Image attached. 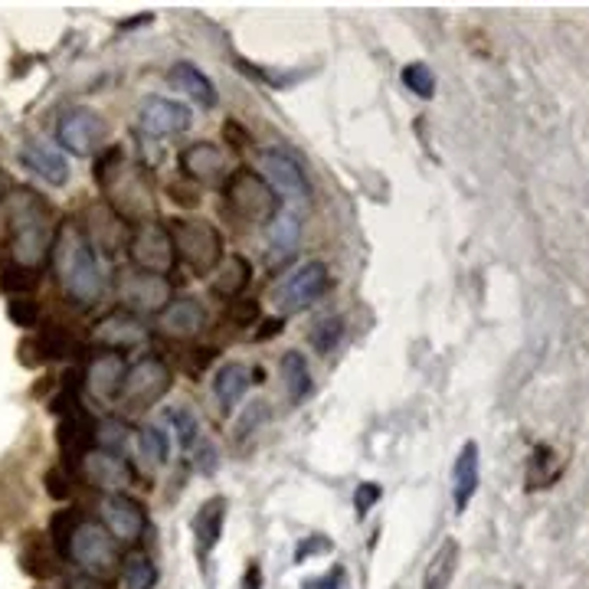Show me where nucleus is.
Instances as JSON below:
<instances>
[{"mask_svg":"<svg viewBox=\"0 0 589 589\" xmlns=\"http://www.w3.org/2000/svg\"><path fill=\"white\" fill-rule=\"evenodd\" d=\"M53 272L59 288L82 308H92L105 295V269L99 249L89 243L86 230L79 223H63L53 236Z\"/></svg>","mask_w":589,"mask_h":589,"instance_id":"f257e3e1","label":"nucleus"},{"mask_svg":"<svg viewBox=\"0 0 589 589\" xmlns=\"http://www.w3.org/2000/svg\"><path fill=\"white\" fill-rule=\"evenodd\" d=\"M4 216H7L10 249H14L17 266L36 269L46 259L56 236L50 203L30 187H17L4 200Z\"/></svg>","mask_w":589,"mask_h":589,"instance_id":"f03ea898","label":"nucleus"},{"mask_svg":"<svg viewBox=\"0 0 589 589\" xmlns=\"http://www.w3.org/2000/svg\"><path fill=\"white\" fill-rule=\"evenodd\" d=\"M171 243H174V256H180L190 266V272L197 275H210L220 269L223 262V236L210 220H200V216H184V220L171 223Z\"/></svg>","mask_w":589,"mask_h":589,"instance_id":"7ed1b4c3","label":"nucleus"},{"mask_svg":"<svg viewBox=\"0 0 589 589\" xmlns=\"http://www.w3.org/2000/svg\"><path fill=\"white\" fill-rule=\"evenodd\" d=\"M223 200L230 213H236L246 223H272L279 216V197L275 190L249 167H239L223 184Z\"/></svg>","mask_w":589,"mask_h":589,"instance_id":"20e7f679","label":"nucleus"},{"mask_svg":"<svg viewBox=\"0 0 589 589\" xmlns=\"http://www.w3.org/2000/svg\"><path fill=\"white\" fill-rule=\"evenodd\" d=\"M118 298H122V308L131 311L135 318L161 315L167 302H171V282H167V275L158 272L128 269L118 275Z\"/></svg>","mask_w":589,"mask_h":589,"instance_id":"39448f33","label":"nucleus"},{"mask_svg":"<svg viewBox=\"0 0 589 589\" xmlns=\"http://www.w3.org/2000/svg\"><path fill=\"white\" fill-rule=\"evenodd\" d=\"M66 557L76 563L82 573L89 576H102L115 567V540L108 537V531L99 521H79V527L72 531L69 544H66Z\"/></svg>","mask_w":589,"mask_h":589,"instance_id":"423d86ee","label":"nucleus"},{"mask_svg":"<svg viewBox=\"0 0 589 589\" xmlns=\"http://www.w3.org/2000/svg\"><path fill=\"white\" fill-rule=\"evenodd\" d=\"M167 390H171V367L158 354H144L128 367L122 383V400L131 410H148V406L164 400Z\"/></svg>","mask_w":589,"mask_h":589,"instance_id":"0eeeda50","label":"nucleus"},{"mask_svg":"<svg viewBox=\"0 0 589 589\" xmlns=\"http://www.w3.org/2000/svg\"><path fill=\"white\" fill-rule=\"evenodd\" d=\"M328 288H331L328 262L311 259L285 275L279 292H275V302H279V308H285V311H305L315 302H321V298L328 295Z\"/></svg>","mask_w":589,"mask_h":589,"instance_id":"6e6552de","label":"nucleus"},{"mask_svg":"<svg viewBox=\"0 0 589 589\" xmlns=\"http://www.w3.org/2000/svg\"><path fill=\"white\" fill-rule=\"evenodd\" d=\"M105 135H108V128L102 122V115L92 112L86 105H72L66 112H59L56 118L59 148H66L69 154H79V158H89V154L99 151Z\"/></svg>","mask_w":589,"mask_h":589,"instance_id":"1a4fd4ad","label":"nucleus"},{"mask_svg":"<svg viewBox=\"0 0 589 589\" xmlns=\"http://www.w3.org/2000/svg\"><path fill=\"white\" fill-rule=\"evenodd\" d=\"M259 167H262V180L275 190V197L285 200H308L311 197V180L305 174L302 161L295 158L292 151L285 148H266L259 154Z\"/></svg>","mask_w":589,"mask_h":589,"instance_id":"9d476101","label":"nucleus"},{"mask_svg":"<svg viewBox=\"0 0 589 589\" xmlns=\"http://www.w3.org/2000/svg\"><path fill=\"white\" fill-rule=\"evenodd\" d=\"M128 256L135 259V269L164 275L167 269L174 266V259H177L167 226L151 223V220L141 223L138 230L131 233V239H128Z\"/></svg>","mask_w":589,"mask_h":589,"instance_id":"9b49d317","label":"nucleus"},{"mask_svg":"<svg viewBox=\"0 0 589 589\" xmlns=\"http://www.w3.org/2000/svg\"><path fill=\"white\" fill-rule=\"evenodd\" d=\"M99 524L108 531V537L118 540V544H135V540H141L144 527H148V518H144L141 504L122 491V495H105L102 498Z\"/></svg>","mask_w":589,"mask_h":589,"instance_id":"f8f14e48","label":"nucleus"},{"mask_svg":"<svg viewBox=\"0 0 589 589\" xmlns=\"http://www.w3.org/2000/svg\"><path fill=\"white\" fill-rule=\"evenodd\" d=\"M125 357L118 351H99L86 367V374H82V387H86L95 400L102 403H112L115 396H122V383H125Z\"/></svg>","mask_w":589,"mask_h":589,"instance_id":"ddd939ff","label":"nucleus"},{"mask_svg":"<svg viewBox=\"0 0 589 589\" xmlns=\"http://www.w3.org/2000/svg\"><path fill=\"white\" fill-rule=\"evenodd\" d=\"M82 472H86L89 485L108 491V495H122V491L135 482V475H131L128 462L122 455L115 452H105V449H89L82 455Z\"/></svg>","mask_w":589,"mask_h":589,"instance_id":"4468645a","label":"nucleus"},{"mask_svg":"<svg viewBox=\"0 0 589 589\" xmlns=\"http://www.w3.org/2000/svg\"><path fill=\"white\" fill-rule=\"evenodd\" d=\"M138 125L148 138H174L190 128V108L171 99H148L138 112Z\"/></svg>","mask_w":589,"mask_h":589,"instance_id":"2eb2a0df","label":"nucleus"},{"mask_svg":"<svg viewBox=\"0 0 589 589\" xmlns=\"http://www.w3.org/2000/svg\"><path fill=\"white\" fill-rule=\"evenodd\" d=\"M210 324V315L197 298H171L167 308L158 315V328L167 338H197Z\"/></svg>","mask_w":589,"mask_h":589,"instance_id":"dca6fc26","label":"nucleus"},{"mask_svg":"<svg viewBox=\"0 0 589 589\" xmlns=\"http://www.w3.org/2000/svg\"><path fill=\"white\" fill-rule=\"evenodd\" d=\"M20 161L27 164L40 180H46V184H53V187L69 184V161H66V154L59 151L56 144H50V141L30 138L20 148Z\"/></svg>","mask_w":589,"mask_h":589,"instance_id":"f3484780","label":"nucleus"},{"mask_svg":"<svg viewBox=\"0 0 589 589\" xmlns=\"http://www.w3.org/2000/svg\"><path fill=\"white\" fill-rule=\"evenodd\" d=\"M92 338L105 344V351H118L122 354L125 347H135L148 338V331H144L141 318H135L131 311H108V315L92 328Z\"/></svg>","mask_w":589,"mask_h":589,"instance_id":"a211bd4d","label":"nucleus"},{"mask_svg":"<svg viewBox=\"0 0 589 589\" xmlns=\"http://www.w3.org/2000/svg\"><path fill=\"white\" fill-rule=\"evenodd\" d=\"M56 436H59V449H63L66 459L82 462V455H86L92 449V442H95V419H89L76 406V410L66 413V419L59 423Z\"/></svg>","mask_w":589,"mask_h":589,"instance_id":"6ab92c4d","label":"nucleus"},{"mask_svg":"<svg viewBox=\"0 0 589 589\" xmlns=\"http://www.w3.org/2000/svg\"><path fill=\"white\" fill-rule=\"evenodd\" d=\"M180 171L190 180H220L226 171V154L210 141H197L180 154Z\"/></svg>","mask_w":589,"mask_h":589,"instance_id":"aec40b11","label":"nucleus"},{"mask_svg":"<svg viewBox=\"0 0 589 589\" xmlns=\"http://www.w3.org/2000/svg\"><path fill=\"white\" fill-rule=\"evenodd\" d=\"M115 213L122 210V216H131V213H144L151 207V194H148V187H144V180L141 174L135 171V167H125L122 161L115 164Z\"/></svg>","mask_w":589,"mask_h":589,"instance_id":"412c9836","label":"nucleus"},{"mask_svg":"<svg viewBox=\"0 0 589 589\" xmlns=\"http://www.w3.org/2000/svg\"><path fill=\"white\" fill-rule=\"evenodd\" d=\"M478 491V446L475 442H465L462 452L455 455L452 465V498H455V511H465L472 504Z\"/></svg>","mask_w":589,"mask_h":589,"instance_id":"4be33fe9","label":"nucleus"},{"mask_svg":"<svg viewBox=\"0 0 589 589\" xmlns=\"http://www.w3.org/2000/svg\"><path fill=\"white\" fill-rule=\"evenodd\" d=\"M249 383H252L249 367L239 364V360L220 367V374H216V380H213V390H216V403H220L223 413H233L236 410L239 400H243L246 390H249Z\"/></svg>","mask_w":589,"mask_h":589,"instance_id":"5701e85b","label":"nucleus"},{"mask_svg":"<svg viewBox=\"0 0 589 589\" xmlns=\"http://www.w3.org/2000/svg\"><path fill=\"white\" fill-rule=\"evenodd\" d=\"M223 518H226V498H210L194 514V540H197L200 557H207L216 547V540L223 534Z\"/></svg>","mask_w":589,"mask_h":589,"instance_id":"b1692460","label":"nucleus"},{"mask_svg":"<svg viewBox=\"0 0 589 589\" xmlns=\"http://www.w3.org/2000/svg\"><path fill=\"white\" fill-rule=\"evenodd\" d=\"M171 82L184 95H190V99H194L200 108H213L216 105V89H213V82L207 79V72H203L200 66L174 63L171 66Z\"/></svg>","mask_w":589,"mask_h":589,"instance_id":"393cba45","label":"nucleus"},{"mask_svg":"<svg viewBox=\"0 0 589 589\" xmlns=\"http://www.w3.org/2000/svg\"><path fill=\"white\" fill-rule=\"evenodd\" d=\"M131 449H135V462L144 472H158L167 459V439L154 426H141L131 432Z\"/></svg>","mask_w":589,"mask_h":589,"instance_id":"a878e982","label":"nucleus"},{"mask_svg":"<svg viewBox=\"0 0 589 589\" xmlns=\"http://www.w3.org/2000/svg\"><path fill=\"white\" fill-rule=\"evenodd\" d=\"M252 282V266H249V259L243 256H226L220 262V269H216V285H213V292L220 295V298H236V295H243L246 288Z\"/></svg>","mask_w":589,"mask_h":589,"instance_id":"bb28decb","label":"nucleus"},{"mask_svg":"<svg viewBox=\"0 0 589 589\" xmlns=\"http://www.w3.org/2000/svg\"><path fill=\"white\" fill-rule=\"evenodd\" d=\"M302 243V220H298L295 213L279 210V216L269 223V252L272 259L275 256H292Z\"/></svg>","mask_w":589,"mask_h":589,"instance_id":"cd10ccee","label":"nucleus"},{"mask_svg":"<svg viewBox=\"0 0 589 589\" xmlns=\"http://www.w3.org/2000/svg\"><path fill=\"white\" fill-rule=\"evenodd\" d=\"M455 567H459V544H455V540L449 537V540H442L439 554L432 557L429 570H426V586L423 589H446L452 583Z\"/></svg>","mask_w":589,"mask_h":589,"instance_id":"c85d7f7f","label":"nucleus"},{"mask_svg":"<svg viewBox=\"0 0 589 589\" xmlns=\"http://www.w3.org/2000/svg\"><path fill=\"white\" fill-rule=\"evenodd\" d=\"M282 380H285V390L292 396V403H302L305 396L311 393V374H308V364L305 357L298 351H288L282 357Z\"/></svg>","mask_w":589,"mask_h":589,"instance_id":"c756f323","label":"nucleus"},{"mask_svg":"<svg viewBox=\"0 0 589 589\" xmlns=\"http://www.w3.org/2000/svg\"><path fill=\"white\" fill-rule=\"evenodd\" d=\"M122 583L125 589H154V583H158V567L151 563V557L131 554L122 563Z\"/></svg>","mask_w":589,"mask_h":589,"instance_id":"7c9ffc66","label":"nucleus"},{"mask_svg":"<svg viewBox=\"0 0 589 589\" xmlns=\"http://www.w3.org/2000/svg\"><path fill=\"white\" fill-rule=\"evenodd\" d=\"M95 442H99V449H105V452L122 455L131 446V429L118 416L102 419V423H95Z\"/></svg>","mask_w":589,"mask_h":589,"instance_id":"2f4dec72","label":"nucleus"},{"mask_svg":"<svg viewBox=\"0 0 589 589\" xmlns=\"http://www.w3.org/2000/svg\"><path fill=\"white\" fill-rule=\"evenodd\" d=\"M36 351H40V360H66L69 354H76L79 347L72 341V334L50 328L40 334V341H36Z\"/></svg>","mask_w":589,"mask_h":589,"instance_id":"473e14b6","label":"nucleus"},{"mask_svg":"<svg viewBox=\"0 0 589 589\" xmlns=\"http://www.w3.org/2000/svg\"><path fill=\"white\" fill-rule=\"evenodd\" d=\"M167 423H171L174 429V436L180 442V449H194L197 446V436H200V423H197V416L184 410V406H174V410H167Z\"/></svg>","mask_w":589,"mask_h":589,"instance_id":"72a5a7b5","label":"nucleus"},{"mask_svg":"<svg viewBox=\"0 0 589 589\" xmlns=\"http://www.w3.org/2000/svg\"><path fill=\"white\" fill-rule=\"evenodd\" d=\"M341 338H344V318L341 315L321 318L315 328H311V344H315L318 354H331L334 347L341 344Z\"/></svg>","mask_w":589,"mask_h":589,"instance_id":"f704fd0d","label":"nucleus"},{"mask_svg":"<svg viewBox=\"0 0 589 589\" xmlns=\"http://www.w3.org/2000/svg\"><path fill=\"white\" fill-rule=\"evenodd\" d=\"M403 86L416 92L419 99H432V92H436V76H432V69L423 66V63H410V66H403Z\"/></svg>","mask_w":589,"mask_h":589,"instance_id":"c9c22d12","label":"nucleus"},{"mask_svg":"<svg viewBox=\"0 0 589 589\" xmlns=\"http://www.w3.org/2000/svg\"><path fill=\"white\" fill-rule=\"evenodd\" d=\"M79 511H59L56 518H53V524H50V534H53V544H56V550L59 554H66V544H69V537H72V531L79 527Z\"/></svg>","mask_w":589,"mask_h":589,"instance_id":"e433bc0d","label":"nucleus"},{"mask_svg":"<svg viewBox=\"0 0 589 589\" xmlns=\"http://www.w3.org/2000/svg\"><path fill=\"white\" fill-rule=\"evenodd\" d=\"M7 315H10V321L17 324V328H33L36 321H40V305L33 302V298H10V305H7Z\"/></svg>","mask_w":589,"mask_h":589,"instance_id":"4c0bfd02","label":"nucleus"},{"mask_svg":"<svg viewBox=\"0 0 589 589\" xmlns=\"http://www.w3.org/2000/svg\"><path fill=\"white\" fill-rule=\"evenodd\" d=\"M0 285L7 288V292H30V288L36 285V269H27V266H7L4 272H0Z\"/></svg>","mask_w":589,"mask_h":589,"instance_id":"58836bf2","label":"nucleus"},{"mask_svg":"<svg viewBox=\"0 0 589 589\" xmlns=\"http://www.w3.org/2000/svg\"><path fill=\"white\" fill-rule=\"evenodd\" d=\"M46 491L56 498V501H66L72 495V485H69V475L63 472V468H53V472H46Z\"/></svg>","mask_w":589,"mask_h":589,"instance_id":"ea45409f","label":"nucleus"},{"mask_svg":"<svg viewBox=\"0 0 589 589\" xmlns=\"http://www.w3.org/2000/svg\"><path fill=\"white\" fill-rule=\"evenodd\" d=\"M315 554H331V540L328 537H308L298 544L295 550V563H305L308 557H315Z\"/></svg>","mask_w":589,"mask_h":589,"instance_id":"a19ab883","label":"nucleus"},{"mask_svg":"<svg viewBox=\"0 0 589 589\" xmlns=\"http://www.w3.org/2000/svg\"><path fill=\"white\" fill-rule=\"evenodd\" d=\"M380 495H383L380 485H374V482H364V485L357 488V495H354V508H357L360 514H367V511L374 508V504L380 501Z\"/></svg>","mask_w":589,"mask_h":589,"instance_id":"79ce46f5","label":"nucleus"},{"mask_svg":"<svg viewBox=\"0 0 589 589\" xmlns=\"http://www.w3.org/2000/svg\"><path fill=\"white\" fill-rule=\"evenodd\" d=\"M305 589H347V580H344V570H331L328 576H321V580H311L305 583Z\"/></svg>","mask_w":589,"mask_h":589,"instance_id":"37998d69","label":"nucleus"},{"mask_svg":"<svg viewBox=\"0 0 589 589\" xmlns=\"http://www.w3.org/2000/svg\"><path fill=\"white\" fill-rule=\"evenodd\" d=\"M66 589H108L102 583V576H89V573H76L66 580Z\"/></svg>","mask_w":589,"mask_h":589,"instance_id":"c03bdc74","label":"nucleus"},{"mask_svg":"<svg viewBox=\"0 0 589 589\" xmlns=\"http://www.w3.org/2000/svg\"><path fill=\"white\" fill-rule=\"evenodd\" d=\"M233 318H236V324H252V321H259V305H256V302H239Z\"/></svg>","mask_w":589,"mask_h":589,"instance_id":"a18cd8bd","label":"nucleus"},{"mask_svg":"<svg viewBox=\"0 0 589 589\" xmlns=\"http://www.w3.org/2000/svg\"><path fill=\"white\" fill-rule=\"evenodd\" d=\"M279 331H282V318H269V321H262V328L256 331L252 341H269L272 334H279Z\"/></svg>","mask_w":589,"mask_h":589,"instance_id":"49530a36","label":"nucleus"},{"mask_svg":"<svg viewBox=\"0 0 589 589\" xmlns=\"http://www.w3.org/2000/svg\"><path fill=\"white\" fill-rule=\"evenodd\" d=\"M243 589H262V576H259V567H256V563H252V567L246 570Z\"/></svg>","mask_w":589,"mask_h":589,"instance_id":"de8ad7c7","label":"nucleus"}]
</instances>
